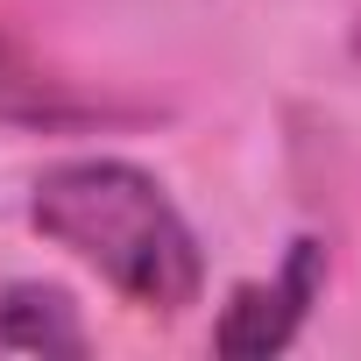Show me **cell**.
Returning <instances> with one entry per match:
<instances>
[{
  "instance_id": "obj_3",
  "label": "cell",
  "mask_w": 361,
  "mask_h": 361,
  "mask_svg": "<svg viewBox=\"0 0 361 361\" xmlns=\"http://www.w3.org/2000/svg\"><path fill=\"white\" fill-rule=\"evenodd\" d=\"M0 121L8 128H71V121H92V99H78L64 78H43L15 43H0Z\"/></svg>"
},
{
  "instance_id": "obj_1",
  "label": "cell",
  "mask_w": 361,
  "mask_h": 361,
  "mask_svg": "<svg viewBox=\"0 0 361 361\" xmlns=\"http://www.w3.org/2000/svg\"><path fill=\"white\" fill-rule=\"evenodd\" d=\"M29 220H36V234L71 248L85 269H99L142 312H185L206 283L192 220L170 206V192L149 170H135L121 156H78V163L43 170Z\"/></svg>"
},
{
  "instance_id": "obj_4",
  "label": "cell",
  "mask_w": 361,
  "mask_h": 361,
  "mask_svg": "<svg viewBox=\"0 0 361 361\" xmlns=\"http://www.w3.org/2000/svg\"><path fill=\"white\" fill-rule=\"evenodd\" d=\"M0 340H8V347H64V354L85 347L64 290H36V283H15L8 290V305H0Z\"/></svg>"
},
{
  "instance_id": "obj_2",
  "label": "cell",
  "mask_w": 361,
  "mask_h": 361,
  "mask_svg": "<svg viewBox=\"0 0 361 361\" xmlns=\"http://www.w3.org/2000/svg\"><path fill=\"white\" fill-rule=\"evenodd\" d=\"M312 290H319V248L298 241V248H290V269H283L269 290H234V305H227V319H220V347H227V354H269V347H283V340L298 333Z\"/></svg>"
}]
</instances>
